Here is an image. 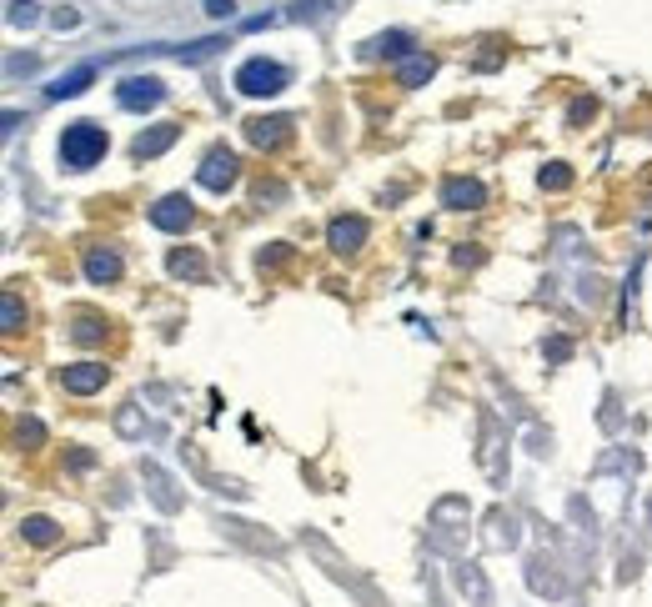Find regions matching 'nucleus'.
Listing matches in <instances>:
<instances>
[{
    "label": "nucleus",
    "mask_w": 652,
    "mask_h": 607,
    "mask_svg": "<svg viewBox=\"0 0 652 607\" xmlns=\"http://www.w3.org/2000/svg\"><path fill=\"white\" fill-rule=\"evenodd\" d=\"M106 156V131L96 121H71L61 136V166L66 171H91Z\"/></svg>",
    "instance_id": "f257e3e1"
},
{
    "label": "nucleus",
    "mask_w": 652,
    "mask_h": 607,
    "mask_svg": "<svg viewBox=\"0 0 652 607\" xmlns=\"http://www.w3.org/2000/svg\"><path fill=\"white\" fill-rule=\"evenodd\" d=\"M286 86H291V71L276 66V61H266V56H251V61H241V71H236V91H241V96H276V91H286Z\"/></svg>",
    "instance_id": "f03ea898"
},
{
    "label": "nucleus",
    "mask_w": 652,
    "mask_h": 607,
    "mask_svg": "<svg viewBox=\"0 0 652 607\" xmlns=\"http://www.w3.org/2000/svg\"><path fill=\"white\" fill-rule=\"evenodd\" d=\"M116 101H121L126 111H151V106L166 101V86H161L156 76H126V81L116 86Z\"/></svg>",
    "instance_id": "7ed1b4c3"
},
{
    "label": "nucleus",
    "mask_w": 652,
    "mask_h": 607,
    "mask_svg": "<svg viewBox=\"0 0 652 607\" xmlns=\"http://www.w3.org/2000/svg\"><path fill=\"white\" fill-rule=\"evenodd\" d=\"M236 171H241V161H236L226 146H216V151H206V161H201L196 181H201L206 191H226V186L236 181Z\"/></svg>",
    "instance_id": "20e7f679"
},
{
    "label": "nucleus",
    "mask_w": 652,
    "mask_h": 607,
    "mask_svg": "<svg viewBox=\"0 0 652 607\" xmlns=\"http://www.w3.org/2000/svg\"><path fill=\"white\" fill-rule=\"evenodd\" d=\"M191 221H196V211H191L186 196H161V201L151 206V226H156V231H186Z\"/></svg>",
    "instance_id": "39448f33"
},
{
    "label": "nucleus",
    "mask_w": 652,
    "mask_h": 607,
    "mask_svg": "<svg viewBox=\"0 0 652 607\" xmlns=\"http://www.w3.org/2000/svg\"><path fill=\"white\" fill-rule=\"evenodd\" d=\"M61 387H66L71 397H91V392H101V387H106V367H101V362H76V367H61Z\"/></svg>",
    "instance_id": "423d86ee"
},
{
    "label": "nucleus",
    "mask_w": 652,
    "mask_h": 607,
    "mask_svg": "<svg viewBox=\"0 0 652 607\" xmlns=\"http://www.w3.org/2000/svg\"><path fill=\"white\" fill-rule=\"evenodd\" d=\"M326 241H332V251H362V241H367V221L362 216H337L332 226H326Z\"/></svg>",
    "instance_id": "0eeeda50"
},
{
    "label": "nucleus",
    "mask_w": 652,
    "mask_h": 607,
    "mask_svg": "<svg viewBox=\"0 0 652 607\" xmlns=\"http://www.w3.org/2000/svg\"><path fill=\"white\" fill-rule=\"evenodd\" d=\"M487 201V191H482V181H467V176H452L447 186H442V206H452V211H477Z\"/></svg>",
    "instance_id": "6e6552de"
},
{
    "label": "nucleus",
    "mask_w": 652,
    "mask_h": 607,
    "mask_svg": "<svg viewBox=\"0 0 652 607\" xmlns=\"http://www.w3.org/2000/svg\"><path fill=\"white\" fill-rule=\"evenodd\" d=\"M246 136H251V146H281L291 136V121L286 116H256V121H246Z\"/></svg>",
    "instance_id": "1a4fd4ad"
},
{
    "label": "nucleus",
    "mask_w": 652,
    "mask_h": 607,
    "mask_svg": "<svg viewBox=\"0 0 652 607\" xmlns=\"http://www.w3.org/2000/svg\"><path fill=\"white\" fill-rule=\"evenodd\" d=\"M86 276H91L96 286L116 281V276H121V256H116L111 246H91V251H86Z\"/></svg>",
    "instance_id": "9d476101"
},
{
    "label": "nucleus",
    "mask_w": 652,
    "mask_h": 607,
    "mask_svg": "<svg viewBox=\"0 0 652 607\" xmlns=\"http://www.w3.org/2000/svg\"><path fill=\"white\" fill-rule=\"evenodd\" d=\"M176 136H181L176 126H156V131H141V136H136V146H131V156H136V161H151V156H161V151H166V146H171Z\"/></svg>",
    "instance_id": "9b49d317"
},
{
    "label": "nucleus",
    "mask_w": 652,
    "mask_h": 607,
    "mask_svg": "<svg viewBox=\"0 0 652 607\" xmlns=\"http://www.w3.org/2000/svg\"><path fill=\"white\" fill-rule=\"evenodd\" d=\"M91 76H96V66H76V71H66V76H61V81H56V86H51L46 96H51V101H66V96H81V91L91 86Z\"/></svg>",
    "instance_id": "f8f14e48"
},
{
    "label": "nucleus",
    "mask_w": 652,
    "mask_h": 607,
    "mask_svg": "<svg viewBox=\"0 0 652 607\" xmlns=\"http://www.w3.org/2000/svg\"><path fill=\"white\" fill-rule=\"evenodd\" d=\"M367 56H412V36L407 31H387V36H377V41H367Z\"/></svg>",
    "instance_id": "ddd939ff"
},
{
    "label": "nucleus",
    "mask_w": 652,
    "mask_h": 607,
    "mask_svg": "<svg viewBox=\"0 0 652 607\" xmlns=\"http://www.w3.org/2000/svg\"><path fill=\"white\" fill-rule=\"evenodd\" d=\"M337 6H342V0H291L286 21H321V16H332Z\"/></svg>",
    "instance_id": "4468645a"
},
{
    "label": "nucleus",
    "mask_w": 652,
    "mask_h": 607,
    "mask_svg": "<svg viewBox=\"0 0 652 607\" xmlns=\"http://www.w3.org/2000/svg\"><path fill=\"white\" fill-rule=\"evenodd\" d=\"M432 71H437L432 56H407L402 71H397V81H402V86H422V81H432Z\"/></svg>",
    "instance_id": "2eb2a0df"
},
{
    "label": "nucleus",
    "mask_w": 652,
    "mask_h": 607,
    "mask_svg": "<svg viewBox=\"0 0 652 607\" xmlns=\"http://www.w3.org/2000/svg\"><path fill=\"white\" fill-rule=\"evenodd\" d=\"M166 266H171V276H191V281H201V276H206V261H201L196 251H171V261H166Z\"/></svg>",
    "instance_id": "dca6fc26"
},
{
    "label": "nucleus",
    "mask_w": 652,
    "mask_h": 607,
    "mask_svg": "<svg viewBox=\"0 0 652 607\" xmlns=\"http://www.w3.org/2000/svg\"><path fill=\"white\" fill-rule=\"evenodd\" d=\"M21 537H31V542H56L61 527H56L51 517H26V522H21Z\"/></svg>",
    "instance_id": "f3484780"
},
{
    "label": "nucleus",
    "mask_w": 652,
    "mask_h": 607,
    "mask_svg": "<svg viewBox=\"0 0 652 607\" xmlns=\"http://www.w3.org/2000/svg\"><path fill=\"white\" fill-rule=\"evenodd\" d=\"M6 21H11V26H36V21H41V11H36V0H11V11H6Z\"/></svg>",
    "instance_id": "a211bd4d"
},
{
    "label": "nucleus",
    "mask_w": 652,
    "mask_h": 607,
    "mask_svg": "<svg viewBox=\"0 0 652 607\" xmlns=\"http://www.w3.org/2000/svg\"><path fill=\"white\" fill-rule=\"evenodd\" d=\"M101 337H106V327H101L96 317H81V322H76V342H101Z\"/></svg>",
    "instance_id": "6ab92c4d"
},
{
    "label": "nucleus",
    "mask_w": 652,
    "mask_h": 607,
    "mask_svg": "<svg viewBox=\"0 0 652 607\" xmlns=\"http://www.w3.org/2000/svg\"><path fill=\"white\" fill-rule=\"evenodd\" d=\"M0 322H6V332H11V337L21 332V301H16V296H6V312H0Z\"/></svg>",
    "instance_id": "aec40b11"
},
{
    "label": "nucleus",
    "mask_w": 652,
    "mask_h": 607,
    "mask_svg": "<svg viewBox=\"0 0 652 607\" xmlns=\"http://www.w3.org/2000/svg\"><path fill=\"white\" fill-rule=\"evenodd\" d=\"M572 176H567V166H552V171H542V186H552V191H562Z\"/></svg>",
    "instance_id": "412c9836"
},
{
    "label": "nucleus",
    "mask_w": 652,
    "mask_h": 607,
    "mask_svg": "<svg viewBox=\"0 0 652 607\" xmlns=\"http://www.w3.org/2000/svg\"><path fill=\"white\" fill-rule=\"evenodd\" d=\"M236 6H231V0H206V16H216V21H226Z\"/></svg>",
    "instance_id": "4be33fe9"
}]
</instances>
